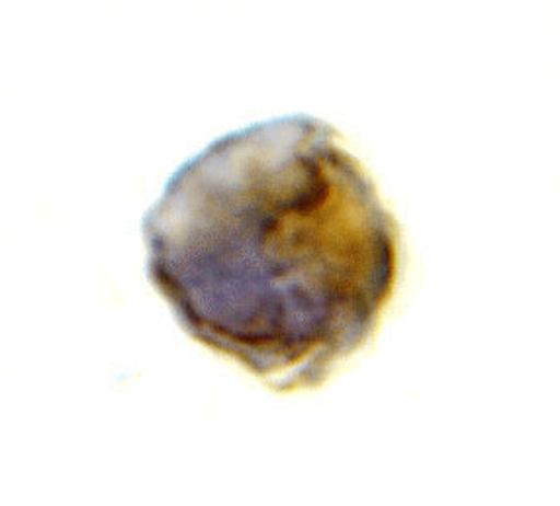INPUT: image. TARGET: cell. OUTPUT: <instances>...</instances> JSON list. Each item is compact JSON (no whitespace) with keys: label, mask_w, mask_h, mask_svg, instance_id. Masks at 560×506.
<instances>
[{"label":"cell","mask_w":560,"mask_h":506,"mask_svg":"<svg viewBox=\"0 0 560 506\" xmlns=\"http://www.w3.org/2000/svg\"><path fill=\"white\" fill-rule=\"evenodd\" d=\"M151 283L188 336L275 391L318 387L393 299L398 226L329 124L225 134L143 218Z\"/></svg>","instance_id":"cell-1"}]
</instances>
